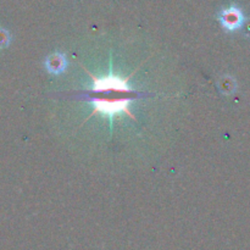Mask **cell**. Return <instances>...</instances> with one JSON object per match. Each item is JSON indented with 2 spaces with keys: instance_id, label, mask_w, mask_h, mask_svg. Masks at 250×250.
Returning a JSON list of instances; mask_svg holds the SVG:
<instances>
[{
  "instance_id": "obj_1",
  "label": "cell",
  "mask_w": 250,
  "mask_h": 250,
  "mask_svg": "<svg viewBox=\"0 0 250 250\" xmlns=\"http://www.w3.org/2000/svg\"><path fill=\"white\" fill-rule=\"evenodd\" d=\"M89 100L93 104V111L88 119L95 116L97 114H102L107 117H114L115 115L126 114L127 116L134 119L131 110L128 109V104L136 97H128V95H88ZM87 119V120H88Z\"/></svg>"
},
{
  "instance_id": "obj_2",
  "label": "cell",
  "mask_w": 250,
  "mask_h": 250,
  "mask_svg": "<svg viewBox=\"0 0 250 250\" xmlns=\"http://www.w3.org/2000/svg\"><path fill=\"white\" fill-rule=\"evenodd\" d=\"M85 71L89 73L93 80V88L90 92L92 95H128V97L137 98L136 92L128 85L129 77L121 78L120 76L109 75L100 78L90 73L88 70Z\"/></svg>"
},
{
  "instance_id": "obj_3",
  "label": "cell",
  "mask_w": 250,
  "mask_h": 250,
  "mask_svg": "<svg viewBox=\"0 0 250 250\" xmlns=\"http://www.w3.org/2000/svg\"><path fill=\"white\" fill-rule=\"evenodd\" d=\"M220 23L224 27L226 31L229 32H234L237 29L242 28V26L244 24V17L243 11L239 9L236 5H231L229 7L221 10V12L217 16Z\"/></svg>"
},
{
  "instance_id": "obj_4",
  "label": "cell",
  "mask_w": 250,
  "mask_h": 250,
  "mask_svg": "<svg viewBox=\"0 0 250 250\" xmlns=\"http://www.w3.org/2000/svg\"><path fill=\"white\" fill-rule=\"evenodd\" d=\"M66 66H67V60L65 55L61 53L51 54L45 61V68L51 75H60L65 71Z\"/></svg>"
},
{
  "instance_id": "obj_5",
  "label": "cell",
  "mask_w": 250,
  "mask_h": 250,
  "mask_svg": "<svg viewBox=\"0 0 250 250\" xmlns=\"http://www.w3.org/2000/svg\"><path fill=\"white\" fill-rule=\"evenodd\" d=\"M236 81L231 77V76H225L221 78L219 83V88L221 90V93L226 95H231L232 93L236 90Z\"/></svg>"
},
{
  "instance_id": "obj_6",
  "label": "cell",
  "mask_w": 250,
  "mask_h": 250,
  "mask_svg": "<svg viewBox=\"0 0 250 250\" xmlns=\"http://www.w3.org/2000/svg\"><path fill=\"white\" fill-rule=\"evenodd\" d=\"M10 43V34L5 29H0V48H5Z\"/></svg>"
}]
</instances>
